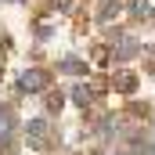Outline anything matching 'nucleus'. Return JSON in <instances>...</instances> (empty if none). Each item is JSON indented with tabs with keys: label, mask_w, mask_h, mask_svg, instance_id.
<instances>
[{
	"label": "nucleus",
	"mask_w": 155,
	"mask_h": 155,
	"mask_svg": "<svg viewBox=\"0 0 155 155\" xmlns=\"http://www.w3.org/2000/svg\"><path fill=\"white\" fill-rule=\"evenodd\" d=\"M18 87H22L25 94L47 90V87H51V72H47V69H25V72H22V79H18Z\"/></svg>",
	"instance_id": "1"
},
{
	"label": "nucleus",
	"mask_w": 155,
	"mask_h": 155,
	"mask_svg": "<svg viewBox=\"0 0 155 155\" xmlns=\"http://www.w3.org/2000/svg\"><path fill=\"white\" fill-rule=\"evenodd\" d=\"M29 144L33 148H47V123L43 119H33L29 123Z\"/></svg>",
	"instance_id": "2"
},
{
	"label": "nucleus",
	"mask_w": 155,
	"mask_h": 155,
	"mask_svg": "<svg viewBox=\"0 0 155 155\" xmlns=\"http://www.w3.org/2000/svg\"><path fill=\"white\" fill-rule=\"evenodd\" d=\"M112 87H116L119 94H134V90H137V76H134V72H119V76L112 79Z\"/></svg>",
	"instance_id": "3"
},
{
	"label": "nucleus",
	"mask_w": 155,
	"mask_h": 155,
	"mask_svg": "<svg viewBox=\"0 0 155 155\" xmlns=\"http://www.w3.org/2000/svg\"><path fill=\"white\" fill-rule=\"evenodd\" d=\"M72 97H76V105H83V108H87V105L94 101V87H87V83H79L76 90H72Z\"/></svg>",
	"instance_id": "4"
},
{
	"label": "nucleus",
	"mask_w": 155,
	"mask_h": 155,
	"mask_svg": "<svg viewBox=\"0 0 155 155\" xmlns=\"http://www.w3.org/2000/svg\"><path fill=\"white\" fill-rule=\"evenodd\" d=\"M134 54H137V43H134V40H123L116 47V61H126V58H134Z\"/></svg>",
	"instance_id": "5"
},
{
	"label": "nucleus",
	"mask_w": 155,
	"mask_h": 155,
	"mask_svg": "<svg viewBox=\"0 0 155 155\" xmlns=\"http://www.w3.org/2000/svg\"><path fill=\"white\" fill-rule=\"evenodd\" d=\"M61 72H69V76H83L87 65H83L79 58H65V61H61Z\"/></svg>",
	"instance_id": "6"
},
{
	"label": "nucleus",
	"mask_w": 155,
	"mask_h": 155,
	"mask_svg": "<svg viewBox=\"0 0 155 155\" xmlns=\"http://www.w3.org/2000/svg\"><path fill=\"white\" fill-rule=\"evenodd\" d=\"M11 108H0V141H4V137H7V134H11Z\"/></svg>",
	"instance_id": "7"
},
{
	"label": "nucleus",
	"mask_w": 155,
	"mask_h": 155,
	"mask_svg": "<svg viewBox=\"0 0 155 155\" xmlns=\"http://www.w3.org/2000/svg\"><path fill=\"white\" fill-rule=\"evenodd\" d=\"M148 11H152V7H148V4H141V0H137V4H130V15H134V18H148Z\"/></svg>",
	"instance_id": "8"
},
{
	"label": "nucleus",
	"mask_w": 155,
	"mask_h": 155,
	"mask_svg": "<svg viewBox=\"0 0 155 155\" xmlns=\"http://www.w3.org/2000/svg\"><path fill=\"white\" fill-rule=\"evenodd\" d=\"M54 4H58V7H72L76 0H54Z\"/></svg>",
	"instance_id": "9"
}]
</instances>
